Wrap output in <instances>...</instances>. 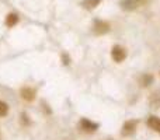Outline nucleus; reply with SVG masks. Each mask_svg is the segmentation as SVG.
<instances>
[{"mask_svg": "<svg viewBox=\"0 0 160 140\" xmlns=\"http://www.w3.org/2000/svg\"><path fill=\"white\" fill-rule=\"evenodd\" d=\"M136 129H138V121H136V119H129V121H127L122 125L121 135L124 136V138H131V136L135 135Z\"/></svg>", "mask_w": 160, "mask_h": 140, "instance_id": "4", "label": "nucleus"}, {"mask_svg": "<svg viewBox=\"0 0 160 140\" xmlns=\"http://www.w3.org/2000/svg\"><path fill=\"white\" fill-rule=\"evenodd\" d=\"M111 31V25L108 21L104 20H96L93 24V32L94 35H105Z\"/></svg>", "mask_w": 160, "mask_h": 140, "instance_id": "3", "label": "nucleus"}, {"mask_svg": "<svg viewBox=\"0 0 160 140\" xmlns=\"http://www.w3.org/2000/svg\"><path fill=\"white\" fill-rule=\"evenodd\" d=\"M128 53H127V49L121 45H114L112 49H111V58L115 63H122V62L127 59Z\"/></svg>", "mask_w": 160, "mask_h": 140, "instance_id": "2", "label": "nucleus"}, {"mask_svg": "<svg viewBox=\"0 0 160 140\" xmlns=\"http://www.w3.org/2000/svg\"><path fill=\"white\" fill-rule=\"evenodd\" d=\"M150 3V0H121V8L125 11H133L139 7H145Z\"/></svg>", "mask_w": 160, "mask_h": 140, "instance_id": "1", "label": "nucleus"}, {"mask_svg": "<svg viewBox=\"0 0 160 140\" xmlns=\"http://www.w3.org/2000/svg\"><path fill=\"white\" fill-rule=\"evenodd\" d=\"M17 22H18V16H17L16 13L7 14V17H6V20H4L6 27L13 28V27H16V25H17Z\"/></svg>", "mask_w": 160, "mask_h": 140, "instance_id": "10", "label": "nucleus"}, {"mask_svg": "<svg viewBox=\"0 0 160 140\" xmlns=\"http://www.w3.org/2000/svg\"><path fill=\"white\" fill-rule=\"evenodd\" d=\"M35 95H37V91H35V88H32V87H22L21 90H20V97L27 102L34 101Z\"/></svg>", "mask_w": 160, "mask_h": 140, "instance_id": "6", "label": "nucleus"}, {"mask_svg": "<svg viewBox=\"0 0 160 140\" xmlns=\"http://www.w3.org/2000/svg\"><path fill=\"white\" fill-rule=\"evenodd\" d=\"M149 107L150 108H155V109H159L160 108V90L153 91L152 94L149 95Z\"/></svg>", "mask_w": 160, "mask_h": 140, "instance_id": "8", "label": "nucleus"}, {"mask_svg": "<svg viewBox=\"0 0 160 140\" xmlns=\"http://www.w3.org/2000/svg\"><path fill=\"white\" fill-rule=\"evenodd\" d=\"M101 3V0H83L82 2V6L84 8H87V10H93V8H96L97 6Z\"/></svg>", "mask_w": 160, "mask_h": 140, "instance_id": "11", "label": "nucleus"}, {"mask_svg": "<svg viewBox=\"0 0 160 140\" xmlns=\"http://www.w3.org/2000/svg\"><path fill=\"white\" fill-rule=\"evenodd\" d=\"M107 140H114V139H107Z\"/></svg>", "mask_w": 160, "mask_h": 140, "instance_id": "14", "label": "nucleus"}, {"mask_svg": "<svg viewBox=\"0 0 160 140\" xmlns=\"http://www.w3.org/2000/svg\"><path fill=\"white\" fill-rule=\"evenodd\" d=\"M153 81H155V77L150 73H143L138 77V84H139V87H142V88L150 87V85L153 84Z\"/></svg>", "mask_w": 160, "mask_h": 140, "instance_id": "7", "label": "nucleus"}, {"mask_svg": "<svg viewBox=\"0 0 160 140\" xmlns=\"http://www.w3.org/2000/svg\"><path fill=\"white\" fill-rule=\"evenodd\" d=\"M146 123H148V126H149L152 130L160 133V118H159V116H155V115L149 116Z\"/></svg>", "mask_w": 160, "mask_h": 140, "instance_id": "9", "label": "nucleus"}, {"mask_svg": "<svg viewBox=\"0 0 160 140\" xmlns=\"http://www.w3.org/2000/svg\"><path fill=\"white\" fill-rule=\"evenodd\" d=\"M79 128L86 133H94L98 129V123L90 121V119H87V118H82L79 122Z\"/></svg>", "mask_w": 160, "mask_h": 140, "instance_id": "5", "label": "nucleus"}, {"mask_svg": "<svg viewBox=\"0 0 160 140\" xmlns=\"http://www.w3.org/2000/svg\"><path fill=\"white\" fill-rule=\"evenodd\" d=\"M8 113V105L4 101H0V118H4Z\"/></svg>", "mask_w": 160, "mask_h": 140, "instance_id": "12", "label": "nucleus"}, {"mask_svg": "<svg viewBox=\"0 0 160 140\" xmlns=\"http://www.w3.org/2000/svg\"><path fill=\"white\" fill-rule=\"evenodd\" d=\"M62 58H63V65H69V56L66 55V53H63V55H62Z\"/></svg>", "mask_w": 160, "mask_h": 140, "instance_id": "13", "label": "nucleus"}]
</instances>
